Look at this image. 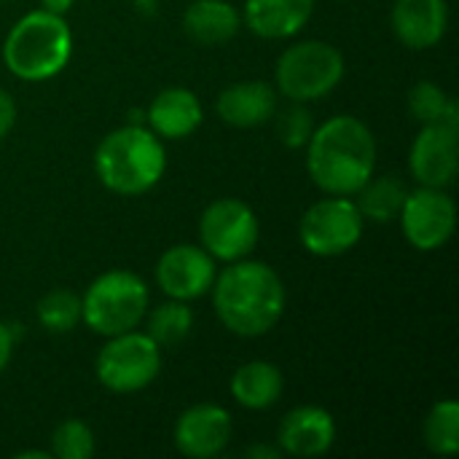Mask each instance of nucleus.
Here are the masks:
<instances>
[{
	"mask_svg": "<svg viewBox=\"0 0 459 459\" xmlns=\"http://www.w3.org/2000/svg\"><path fill=\"white\" fill-rule=\"evenodd\" d=\"M307 169L328 196H355L377 169V137L358 116H333L307 143Z\"/></svg>",
	"mask_w": 459,
	"mask_h": 459,
	"instance_id": "obj_1",
	"label": "nucleus"
},
{
	"mask_svg": "<svg viewBox=\"0 0 459 459\" xmlns=\"http://www.w3.org/2000/svg\"><path fill=\"white\" fill-rule=\"evenodd\" d=\"M212 307L226 331L242 339L269 333L285 312V285L280 274L261 261H234L210 288Z\"/></svg>",
	"mask_w": 459,
	"mask_h": 459,
	"instance_id": "obj_2",
	"label": "nucleus"
},
{
	"mask_svg": "<svg viewBox=\"0 0 459 459\" xmlns=\"http://www.w3.org/2000/svg\"><path fill=\"white\" fill-rule=\"evenodd\" d=\"M167 169L161 137L140 124H126L105 134L94 151V172L100 183L118 196L151 191Z\"/></svg>",
	"mask_w": 459,
	"mask_h": 459,
	"instance_id": "obj_3",
	"label": "nucleus"
},
{
	"mask_svg": "<svg viewBox=\"0 0 459 459\" xmlns=\"http://www.w3.org/2000/svg\"><path fill=\"white\" fill-rule=\"evenodd\" d=\"M73 56V32L65 16L43 8L24 13L5 35L3 62L11 75L40 83L59 75Z\"/></svg>",
	"mask_w": 459,
	"mask_h": 459,
	"instance_id": "obj_4",
	"label": "nucleus"
},
{
	"mask_svg": "<svg viewBox=\"0 0 459 459\" xmlns=\"http://www.w3.org/2000/svg\"><path fill=\"white\" fill-rule=\"evenodd\" d=\"M145 282L126 269L100 274L81 296V320L100 336H118L134 331L148 312Z\"/></svg>",
	"mask_w": 459,
	"mask_h": 459,
	"instance_id": "obj_5",
	"label": "nucleus"
},
{
	"mask_svg": "<svg viewBox=\"0 0 459 459\" xmlns=\"http://www.w3.org/2000/svg\"><path fill=\"white\" fill-rule=\"evenodd\" d=\"M277 89L293 102H315L331 94L344 78V56L325 40H301L277 59Z\"/></svg>",
	"mask_w": 459,
	"mask_h": 459,
	"instance_id": "obj_6",
	"label": "nucleus"
},
{
	"mask_svg": "<svg viewBox=\"0 0 459 459\" xmlns=\"http://www.w3.org/2000/svg\"><path fill=\"white\" fill-rule=\"evenodd\" d=\"M94 371L100 385L116 395L145 390L161 371V347L148 333H137V328L108 336Z\"/></svg>",
	"mask_w": 459,
	"mask_h": 459,
	"instance_id": "obj_7",
	"label": "nucleus"
},
{
	"mask_svg": "<svg viewBox=\"0 0 459 459\" xmlns=\"http://www.w3.org/2000/svg\"><path fill=\"white\" fill-rule=\"evenodd\" d=\"M363 226L366 218L352 196H325L301 215L299 239L307 253L317 258H336L360 242Z\"/></svg>",
	"mask_w": 459,
	"mask_h": 459,
	"instance_id": "obj_8",
	"label": "nucleus"
},
{
	"mask_svg": "<svg viewBox=\"0 0 459 459\" xmlns=\"http://www.w3.org/2000/svg\"><path fill=\"white\" fill-rule=\"evenodd\" d=\"M261 237V226L250 204L234 196L215 199L204 207L199 218V239L202 247L223 264H234L247 258Z\"/></svg>",
	"mask_w": 459,
	"mask_h": 459,
	"instance_id": "obj_9",
	"label": "nucleus"
},
{
	"mask_svg": "<svg viewBox=\"0 0 459 459\" xmlns=\"http://www.w3.org/2000/svg\"><path fill=\"white\" fill-rule=\"evenodd\" d=\"M398 221L411 247L422 253H433L441 250L455 237L457 207L455 199L446 194V188L420 186L417 191L406 194Z\"/></svg>",
	"mask_w": 459,
	"mask_h": 459,
	"instance_id": "obj_10",
	"label": "nucleus"
},
{
	"mask_svg": "<svg viewBox=\"0 0 459 459\" xmlns=\"http://www.w3.org/2000/svg\"><path fill=\"white\" fill-rule=\"evenodd\" d=\"M215 274V258L202 245H172L156 264L161 293L178 301H194L210 293Z\"/></svg>",
	"mask_w": 459,
	"mask_h": 459,
	"instance_id": "obj_11",
	"label": "nucleus"
},
{
	"mask_svg": "<svg viewBox=\"0 0 459 459\" xmlns=\"http://www.w3.org/2000/svg\"><path fill=\"white\" fill-rule=\"evenodd\" d=\"M409 169L420 186L449 188L459 169V126L425 124L411 143Z\"/></svg>",
	"mask_w": 459,
	"mask_h": 459,
	"instance_id": "obj_12",
	"label": "nucleus"
},
{
	"mask_svg": "<svg viewBox=\"0 0 459 459\" xmlns=\"http://www.w3.org/2000/svg\"><path fill=\"white\" fill-rule=\"evenodd\" d=\"M231 414L215 403H196L186 409L175 422V446L183 457H218L231 441Z\"/></svg>",
	"mask_w": 459,
	"mask_h": 459,
	"instance_id": "obj_13",
	"label": "nucleus"
},
{
	"mask_svg": "<svg viewBox=\"0 0 459 459\" xmlns=\"http://www.w3.org/2000/svg\"><path fill=\"white\" fill-rule=\"evenodd\" d=\"M336 441V422L331 411L320 406H299L293 409L277 433V446L290 457H323Z\"/></svg>",
	"mask_w": 459,
	"mask_h": 459,
	"instance_id": "obj_14",
	"label": "nucleus"
},
{
	"mask_svg": "<svg viewBox=\"0 0 459 459\" xmlns=\"http://www.w3.org/2000/svg\"><path fill=\"white\" fill-rule=\"evenodd\" d=\"M446 0H395L393 5V30L398 40L414 51L438 46L446 35Z\"/></svg>",
	"mask_w": 459,
	"mask_h": 459,
	"instance_id": "obj_15",
	"label": "nucleus"
},
{
	"mask_svg": "<svg viewBox=\"0 0 459 459\" xmlns=\"http://www.w3.org/2000/svg\"><path fill=\"white\" fill-rule=\"evenodd\" d=\"M202 102L186 86H169L159 91L145 113L148 129L161 140H186L202 126Z\"/></svg>",
	"mask_w": 459,
	"mask_h": 459,
	"instance_id": "obj_16",
	"label": "nucleus"
},
{
	"mask_svg": "<svg viewBox=\"0 0 459 459\" xmlns=\"http://www.w3.org/2000/svg\"><path fill=\"white\" fill-rule=\"evenodd\" d=\"M215 110L229 126H261L277 113V91L266 81H239L218 94Z\"/></svg>",
	"mask_w": 459,
	"mask_h": 459,
	"instance_id": "obj_17",
	"label": "nucleus"
},
{
	"mask_svg": "<svg viewBox=\"0 0 459 459\" xmlns=\"http://www.w3.org/2000/svg\"><path fill=\"white\" fill-rule=\"evenodd\" d=\"M315 0H245V24L266 40H285L304 30Z\"/></svg>",
	"mask_w": 459,
	"mask_h": 459,
	"instance_id": "obj_18",
	"label": "nucleus"
},
{
	"mask_svg": "<svg viewBox=\"0 0 459 459\" xmlns=\"http://www.w3.org/2000/svg\"><path fill=\"white\" fill-rule=\"evenodd\" d=\"M239 27L242 13L229 0H194L183 13V30L199 46L229 43Z\"/></svg>",
	"mask_w": 459,
	"mask_h": 459,
	"instance_id": "obj_19",
	"label": "nucleus"
},
{
	"mask_svg": "<svg viewBox=\"0 0 459 459\" xmlns=\"http://www.w3.org/2000/svg\"><path fill=\"white\" fill-rule=\"evenodd\" d=\"M285 390L282 371L274 363L266 360H250L239 366L231 377V395L242 409L264 411L272 409Z\"/></svg>",
	"mask_w": 459,
	"mask_h": 459,
	"instance_id": "obj_20",
	"label": "nucleus"
},
{
	"mask_svg": "<svg viewBox=\"0 0 459 459\" xmlns=\"http://www.w3.org/2000/svg\"><path fill=\"white\" fill-rule=\"evenodd\" d=\"M406 186L398 180V178H390V175H385V178H368L363 186H360V191L355 194L358 199H355V204H358V210H360V215L366 218V221H374V223H393V221H398V215H401V207H403V202H406Z\"/></svg>",
	"mask_w": 459,
	"mask_h": 459,
	"instance_id": "obj_21",
	"label": "nucleus"
},
{
	"mask_svg": "<svg viewBox=\"0 0 459 459\" xmlns=\"http://www.w3.org/2000/svg\"><path fill=\"white\" fill-rule=\"evenodd\" d=\"M145 315H148V331L145 333L159 347H175V344L186 342L188 333L194 331V312H191L188 301L169 299L167 304H159L156 309H151Z\"/></svg>",
	"mask_w": 459,
	"mask_h": 459,
	"instance_id": "obj_22",
	"label": "nucleus"
},
{
	"mask_svg": "<svg viewBox=\"0 0 459 459\" xmlns=\"http://www.w3.org/2000/svg\"><path fill=\"white\" fill-rule=\"evenodd\" d=\"M409 113L420 124H449L459 126L457 100H452L438 83L420 81L409 91Z\"/></svg>",
	"mask_w": 459,
	"mask_h": 459,
	"instance_id": "obj_23",
	"label": "nucleus"
},
{
	"mask_svg": "<svg viewBox=\"0 0 459 459\" xmlns=\"http://www.w3.org/2000/svg\"><path fill=\"white\" fill-rule=\"evenodd\" d=\"M425 444L433 455L455 457L459 452V403L457 401H438L422 425Z\"/></svg>",
	"mask_w": 459,
	"mask_h": 459,
	"instance_id": "obj_24",
	"label": "nucleus"
},
{
	"mask_svg": "<svg viewBox=\"0 0 459 459\" xmlns=\"http://www.w3.org/2000/svg\"><path fill=\"white\" fill-rule=\"evenodd\" d=\"M35 317H38L40 328H46L48 333H67L81 323V296H75L73 290H65V288L48 290L38 301Z\"/></svg>",
	"mask_w": 459,
	"mask_h": 459,
	"instance_id": "obj_25",
	"label": "nucleus"
},
{
	"mask_svg": "<svg viewBox=\"0 0 459 459\" xmlns=\"http://www.w3.org/2000/svg\"><path fill=\"white\" fill-rule=\"evenodd\" d=\"M51 455L56 459H89L94 455V433L81 420H65L51 433Z\"/></svg>",
	"mask_w": 459,
	"mask_h": 459,
	"instance_id": "obj_26",
	"label": "nucleus"
},
{
	"mask_svg": "<svg viewBox=\"0 0 459 459\" xmlns=\"http://www.w3.org/2000/svg\"><path fill=\"white\" fill-rule=\"evenodd\" d=\"M312 132H315V121L309 116V110L304 108V102H296V108L285 110L277 118V134H280L282 145H288V148H307Z\"/></svg>",
	"mask_w": 459,
	"mask_h": 459,
	"instance_id": "obj_27",
	"label": "nucleus"
},
{
	"mask_svg": "<svg viewBox=\"0 0 459 459\" xmlns=\"http://www.w3.org/2000/svg\"><path fill=\"white\" fill-rule=\"evenodd\" d=\"M13 121H16V102L5 89H0V140L11 132Z\"/></svg>",
	"mask_w": 459,
	"mask_h": 459,
	"instance_id": "obj_28",
	"label": "nucleus"
},
{
	"mask_svg": "<svg viewBox=\"0 0 459 459\" xmlns=\"http://www.w3.org/2000/svg\"><path fill=\"white\" fill-rule=\"evenodd\" d=\"M11 355H13V333L8 325L0 323V371L11 363Z\"/></svg>",
	"mask_w": 459,
	"mask_h": 459,
	"instance_id": "obj_29",
	"label": "nucleus"
},
{
	"mask_svg": "<svg viewBox=\"0 0 459 459\" xmlns=\"http://www.w3.org/2000/svg\"><path fill=\"white\" fill-rule=\"evenodd\" d=\"M245 455L253 459H280L282 457V449L280 446H264V444H258V446H250Z\"/></svg>",
	"mask_w": 459,
	"mask_h": 459,
	"instance_id": "obj_30",
	"label": "nucleus"
},
{
	"mask_svg": "<svg viewBox=\"0 0 459 459\" xmlns=\"http://www.w3.org/2000/svg\"><path fill=\"white\" fill-rule=\"evenodd\" d=\"M75 0H40V8L48 11V13H56V16H65L70 8H73Z\"/></svg>",
	"mask_w": 459,
	"mask_h": 459,
	"instance_id": "obj_31",
	"label": "nucleus"
},
{
	"mask_svg": "<svg viewBox=\"0 0 459 459\" xmlns=\"http://www.w3.org/2000/svg\"><path fill=\"white\" fill-rule=\"evenodd\" d=\"M16 459H51V452H22Z\"/></svg>",
	"mask_w": 459,
	"mask_h": 459,
	"instance_id": "obj_32",
	"label": "nucleus"
}]
</instances>
